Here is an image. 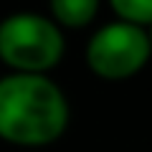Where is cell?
<instances>
[{
    "instance_id": "cell-1",
    "label": "cell",
    "mask_w": 152,
    "mask_h": 152,
    "mask_svg": "<svg viewBox=\"0 0 152 152\" xmlns=\"http://www.w3.org/2000/svg\"><path fill=\"white\" fill-rule=\"evenodd\" d=\"M71 104L51 76H0V140L13 147L41 150L66 134Z\"/></svg>"
},
{
    "instance_id": "cell-2",
    "label": "cell",
    "mask_w": 152,
    "mask_h": 152,
    "mask_svg": "<svg viewBox=\"0 0 152 152\" xmlns=\"http://www.w3.org/2000/svg\"><path fill=\"white\" fill-rule=\"evenodd\" d=\"M64 31L48 18V13L18 10L0 20V64L10 74L48 76L64 61Z\"/></svg>"
},
{
    "instance_id": "cell-3",
    "label": "cell",
    "mask_w": 152,
    "mask_h": 152,
    "mask_svg": "<svg viewBox=\"0 0 152 152\" xmlns=\"http://www.w3.org/2000/svg\"><path fill=\"white\" fill-rule=\"evenodd\" d=\"M152 58L147 31L122 20L104 23L91 33L84 48V64L102 81H127Z\"/></svg>"
},
{
    "instance_id": "cell-4",
    "label": "cell",
    "mask_w": 152,
    "mask_h": 152,
    "mask_svg": "<svg viewBox=\"0 0 152 152\" xmlns=\"http://www.w3.org/2000/svg\"><path fill=\"white\" fill-rule=\"evenodd\" d=\"M99 5L96 0H53L48 5V18L61 31H81L96 20Z\"/></svg>"
},
{
    "instance_id": "cell-5",
    "label": "cell",
    "mask_w": 152,
    "mask_h": 152,
    "mask_svg": "<svg viewBox=\"0 0 152 152\" xmlns=\"http://www.w3.org/2000/svg\"><path fill=\"white\" fill-rule=\"evenodd\" d=\"M109 10L114 20H122L142 31L152 28V0H114L109 3Z\"/></svg>"
},
{
    "instance_id": "cell-6",
    "label": "cell",
    "mask_w": 152,
    "mask_h": 152,
    "mask_svg": "<svg viewBox=\"0 0 152 152\" xmlns=\"http://www.w3.org/2000/svg\"><path fill=\"white\" fill-rule=\"evenodd\" d=\"M147 38H150V48H152V28L147 31Z\"/></svg>"
}]
</instances>
